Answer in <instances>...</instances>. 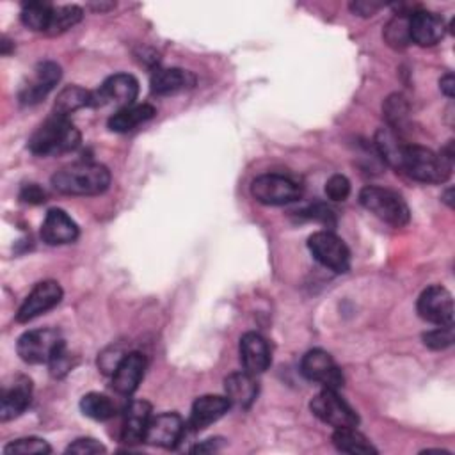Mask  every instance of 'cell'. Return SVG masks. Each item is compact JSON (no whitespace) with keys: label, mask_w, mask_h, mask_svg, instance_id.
Returning <instances> with one entry per match:
<instances>
[{"label":"cell","mask_w":455,"mask_h":455,"mask_svg":"<svg viewBox=\"0 0 455 455\" xmlns=\"http://www.w3.org/2000/svg\"><path fill=\"white\" fill-rule=\"evenodd\" d=\"M52 185L68 196H98L110 185V171L103 164L76 162L59 169L52 176Z\"/></svg>","instance_id":"obj_1"},{"label":"cell","mask_w":455,"mask_h":455,"mask_svg":"<svg viewBox=\"0 0 455 455\" xmlns=\"http://www.w3.org/2000/svg\"><path fill=\"white\" fill-rule=\"evenodd\" d=\"M80 144V132L68 116L52 112L28 139V149L39 156H53L76 149Z\"/></svg>","instance_id":"obj_2"},{"label":"cell","mask_w":455,"mask_h":455,"mask_svg":"<svg viewBox=\"0 0 455 455\" xmlns=\"http://www.w3.org/2000/svg\"><path fill=\"white\" fill-rule=\"evenodd\" d=\"M451 167L453 162L443 153H434L425 146L407 144L398 171L421 183H443L450 178Z\"/></svg>","instance_id":"obj_3"},{"label":"cell","mask_w":455,"mask_h":455,"mask_svg":"<svg viewBox=\"0 0 455 455\" xmlns=\"http://www.w3.org/2000/svg\"><path fill=\"white\" fill-rule=\"evenodd\" d=\"M359 203L363 208H366L370 213H373L377 219L395 226L402 228L409 222L411 212L403 197L386 187L377 185H366L359 192Z\"/></svg>","instance_id":"obj_4"},{"label":"cell","mask_w":455,"mask_h":455,"mask_svg":"<svg viewBox=\"0 0 455 455\" xmlns=\"http://www.w3.org/2000/svg\"><path fill=\"white\" fill-rule=\"evenodd\" d=\"M66 347L57 329H32L18 338V355L28 364H50V361Z\"/></svg>","instance_id":"obj_5"},{"label":"cell","mask_w":455,"mask_h":455,"mask_svg":"<svg viewBox=\"0 0 455 455\" xmlns=\"http://www.w3.org/2000/svg\"><path fill=\"white\" fill-rule=\"evenodd\" d=\"M252 197L267 206H283L297 201L302 196V188L297 181L284 174H261L251 183Z\"/></svg>","instance_id":"obj_6"},{"label":"cell","mask_w":455,"mask_h":455,"mask_svg":"<svg viewBox=\"0 0 455 455\" xmlns=\"http://www.w3.org/2000/svg\"><path fill=\"white\" fill-rule=\"evenodd\" d=\"M309 409L318 419L334 428L357 427L359 423L357 412L338 395L336 389L323 387L311 398Z\"/></svg>","instance_id":"obj_7"},{"label":"cell","mask_w":455,"mask_h":455,"mask_svg":"<svg viewBox=\"0 0 455 455\" xmlns=\"http://www.w3.org/2000/svg\"><path fill=\"white\" fill-rule=\"evenodd\" d=\"M307 249L323 267L343 274L350 268V251L332 231H316L307 238Z\"/></svg>","instance_id":"obj_8"},{"label":"cell","mask_w":455,"mask_h":455,"mask_svg":"<svg viewBox=\"0 0 455 455\" xmlns=\"http://www.w3.org/2000/svg\"><path fill=\"white\" fill-rule=\"evenodd\" d=\"M300 371L306 379L322 384L327 389H339L345 382L343 373L332 355L322 348H313L304 354L300 361Z\"/></svg>","instance_id":"obj_9"},{"label":"cell","mask_w":455,"mask_h":455,"mask_svg":"<svg viewBox=\"0 0 455 455\" xmlns=\"http://www.w3.org/2000/svg\"><path fill=\"white\" fill-rule=\"evenodd\" d=\"M418 315L435 325H453V299L451 293L441 286L432 284L421 291L416 302Z\"/></svg>","instance_id":"obj_10"},{"label":"cell","mask_w":455,"mask_h":455,"mask_svg":"<svg viewBox=\"0 0 455 455\" xmlns=\"http://www.w3.org/2000/svg\"><path fill=\"white\" fill-rule=\"evenodd\" d=\"M60 300H62V288H60V284L57 281H53V279L41 281L25 297L23 304L20 306V309L16 313V320L20 323H27V322L44 315L52 307H55Z\"/></svg>","instance_id":"obj_11"},{"label":"cell","mask_w":455,"mask_h":455,"mask_svg":"<svg viewBox=\"0 0 455 455\" xmlns=\"http://www.w3.org/2000/svg\"><path fill=\"white\" fill-rule=\"evenodd\" d=\"M60 76H62V71L57 62H53V60L39 62L18 92L20 103L21 105L39 103L59 84Z\"/></svg>","instance_id":"obj_12"},{"label":"cell","mask_w":455,"mask_h":455,"mask_svg":"<svg viewBox=\"0 0 455 455\" xmlns=\"http://www.w3.org/2000/svg\"><path fill=\"white\" fill-rule=\"evenodd\" d=\"M139 94V82L133 75L116 73L110 75L98 91L92 92V107H103L108 103H116L123 107L133 105Z\"/></svg>","instance_id":"obj_13"},{"label":"cell","mask_w":455,"mask_h":455,"mask_svg":"<svg viewBox=\"0 0 455 455\" xmlns=\"http://www.w3.org/2000/svg\"><path fill=\"white\" fill-rule=\"evenodd\" d=\"M183 430H185V425L180 414L162 412V414L151 416L144 434V441L151 446L174 448L180 443Z\"/></svg>","instance_id":"obj_14"},{"label":"cell","mask_w":455,"mask_h":455,"mask_svg":"<svg viewBox=\"0 0 455 455\" xmlns=\"http://www.w3.org/2000/svg\"><path fill=\"white\" fill-rule=\"evenodd\" d=\"M446 32V21L441 14L418 9L409 16V36L411 43L419 46L437 44Z\"/></svg>","instance_id":"obj_15"},{"label":"cell","mask_w":455,"mask_h":455,"mask_svg":"<svg viewBox=\"0 0 455 455\" xmlns=\"http://www.w3.org/2000/svg\"><path fill=\"white\" fill-rule=\"evenodd\" d=\"M146 366H148V361H146L144 354H140V352L124 354V357L117 364L116 371L112 373L114 391L119 395H132L139 387V384L144 377Z\"/></svg>","instance_id":"obj_16"},{"label":"cell","mask_w":455,"mask_h":455,"mask_svg":"<svg viewBox=\"0 0 455 455\" xmlns=\"http://www.w3.org/2000/svg\"><path fill=\"white\" fill-rule=\"evenodd\" d=\"M231 407V402L226 395H203L194 400L188 418V427L192 430H203L208 425L220 419Z\"/></svg>","instance_id":"obj_17"},{"label":"cell","mask_w":455,"mask_h":455,"mask_svg":"<svg viewBox=\"0 0 455 455\" xmlns=\"http://www.w3.org/2000/svg\"><path fill=\"white\" fill-rule=\"evenodd\" d=\"M41 238L48 245L71 243L78 238V226L64 210L52 208L43 220Z\"/></svg>","instance_id":"obj_18"},{"label":"cell","mask_w":455,"mask_h":455,"mask_svg":"<svg viewBox=\"0 0 455 455\" xmlns=\"http://www.w3.org/2000/svg\"><path fill=\"white\" fill-rule=\"evenodd\" d=\"M240 361L247 373H263L270 366V348L267 339L258 332H245L240 338Z\"/></svg>","instance_id":"obj_19"},{"label":"cell","mask_w":455,"mask_h":455,"mask_svg":"<svg viewBox=\"0 0 455 455\" xmlns=\"http://www.w3.org/2000/svg\"><path fill=\"white\" fill-rule=\"evenodd\" d=\"M32 400V380L28 377H16L14 382L4 389L0 400V419L9 421L27 411Z\"/></svg>","instance_id":"obj_20"},{"label":"cell","mask_w":455,"mask_h":455,"mask_svg":"<svg viewBox=\"0 0 455 455\" xmlns=\"http://www.w3.org/2000/svg\"><path fill=\"white\" fill-rule=\"evenodd\" d=\"M151 419V405L146 400H133L124 411L121 439L128 444L144 441L148 423Z\"/></svg>","instance_id":"obj_21"},{"label":"cell","mask_w":455,"mask_h":455,"mask_svg":"<svg viewBox=\"0 0 455 455\" xmlns=\"http://www.w3.org/2000/svg\"><path fill=\"white\" fill-rule=\"evenodd\" d=\"M224 389H226V396L229 398L231 405L247 409L252 405V402L258 396L256 375H251L245 370L229 373L224 380Z\"/></svg>","instance_id":"obj_22"},{"label":"cell","mask_w":455,"mask_h":455,"mask_svg":"<svg viewBox=\"0 0 455 455\" xmlns=\"http://www.w3.org/2000/svg\"><path fill=\"white\" fill-rule=\"evenodd\" d=\"M194 84L196 76L180 68H158L151 75V91L155 94H172L192 87Z\"/></svg>","instance_id":"obj_23"},{"label":"cell","mask_w":455,"mask_h":455,"mask_svg":"<svg viewBox=\"0 0 455 455\" xmlns=\"http://www.w3.org/2000/svg\"><path fill=\"white\" fill-rule=\"evenodd\" d=\"M155 114H156V108L153 105L133 103V105L123 107L117 112H114L108 117V128L117 133H124V132H130V130L137 128L139 124L149 121L151 117H155Z\"/></svg>","instance_id":"obj_24"},{"label":"cell","mask_w":455,"mask_h":455,"mask_svg":"<svg viewBox=\"0 0 455 455\" xmlns=\"http://www.w3.org/2000/svg\"><path fill=\"white\" fill-rule=\"evenodd\" d=\"M405 146L407 144L402 140L398 132H395L391 128H379L375 133V148H377L379 155L382 156V160H386L396 171L400 169V162H402Z\"/></svg>","instance_id":"obj_25"},{"label":"cell","mask_w":455,"mask_h":455,"mask_svg":"<svg viewBox=\"0 0 455 455\" xmlns=\"http://www.w3.org/2000/svg\"><path fill=\"white\" fill-rule=\"evenodd\" d=\"M84 107H92V92L78 85H68L57 94L53 112L60 116H69Z\"/></svg>","instance_id":"obj_26"},{"label":"cell","mask_w":455,"mask_h":455,"mask_svg":"<svg viewBox=\"0 0 455 455\" xmlns=\"http://www.w3.org/2000/svg\"><path fill=\"white\" fill-rule=\"evenodd\" d=\"M332 444L345 453H377V448L355 427L334 428Z\"/></svg>","instance_id":"obj_27"},{"label":"cell","mask_w":455,"mask_h":455,"mask_svg":"<svg viewBox=\"0 0 455 455\" xmlns=\"http://www.w3.org/2000/svg\"><path fill=\"white\" fill-rule=\"evenodd\" d=\"M53 9L55 7L50 2H43V0L25 2L21 7V21L30 30L46 34Z\"/></svg>","instance_id":"obj_28"},{"label":"cell","mask_w":455,"mask_h":455,"mask_svg":"<svg viewBox=\"0 0 455 455\" xmlns=\"http://www.w3.org/2000/svg\"><path fill=\"white\" fill-rule=\"evenodd\" d=\"M80 411L96 421H107L116 414L114 402L103 393H87L80 400Z\"/></svg>","instance_id":"obj_29"},{"label":"cell","mask_w":455,"mask_h":455,"mask_svg":"<svg viewBox=\"0 0 455 455\" xmlns=\"http://www.w3.org/2000/svg\"><path fill=\"white\" fill-rule=\"evenodd\" d=\"M82 16H84V11L78 5L55 7L52 12V20H50L46 34L59 36V34L69 30L71 27H75L82 20Z\"/></svg>","instance_id":"obj_30"},{"label":"cell","mask_w":455,"mask_h":455,"mask_svg":"<svg viewBox=\"0 0 455 455\" xmlns=\"http://www.w3.org/2000/svg\"><path fill=\"white\" fill-rule=\"evenodd\" d=\"M409 16L411 14H403L398 12L395 14V18L389 20V23L384 28V39L391 48H405L411 43V36H409Z\"/></svg>","instance_id":"obj_31"},{"label":"cell","mask_w":455,"mask_h":455,"mask_svg":"<svg viewBox=\"0 0 455 455\" xmlns=\"http://www.w3.org/2000/svg\"><path fill=\"white\" fill-rule=\"evenodd\" d=\"M382 112H384V117L387 121V128L391 130H398L405 119H407V114H409V103L407 100L402 96V94H391L384 105H382Z\"/></svg>","instance_id":"obj_32"},{"label":"cell","mask_w":455,"mask_h":455,"mask_svg":"<svg viewBox=\"0 0 455 455\" xmlns=\"http://www.w3.org/2000/svg\"><path fill=\"white\" fill-rule=\"evenodd\" d=\"M52 446L41 439V437H20L11 441L9 444L4 446L5 455H14V453H23V455H34V453H50Z\"/></svg>","instance_id":"obj_33"},{"label":"cell","mask_w":455,"mask_h":455,"mask_svg":"<svg viewBox=\"0 0 455 455\" xmlns=\"http://www.w3.org/2000/svg\"><path fill=\"white\" fill-rule=\"evenodd\" d=\"M453 341H455L453 325H437V329L427 331L423 334L425 347H428L432 350H444V348L451 347Z\"/></svg>","instance_id":"obj_34"},{"label":"cell","mask_w":455,"mask_h":455,"mask_svg":"<svg viewBox=\"0 0 455 455\" xmlns=\"http://www.w3.org/2000/svg\"><path fill=\"white\" fill-rule=\"evenodd\" d=\"M325 194L331 201H345L350 194V181L343 174H332L325 181Z\"/></svg>","instance_id":"obj_35"},{"label":"cell","mask_w":455,"mask_h":455,"mask_svg":"<svg viewBox=\"0 0 455 455\" xmlns=\"http://www.w3.org/2000/svg\"><path fill=\"white\" fill-rule=\"evenodd\" d=\"M304 217L307 219H313V220H318L322 224H325L327 228H332L336 226V217H334V212L327 206V204H322V203H316V204H311L307 206L304 212Z\"/></svg>","instance_id":"obj_36"},{"label":"cell","mask_w":455,"mask_h":455,"mask_svg":"<svg viewBox=\"0 0 455 455\" xmlns=\"http://www.w3.org/2000/svg\"><path fill=\"white\" fill-rule=\"evenodd\" d=\"M68 453H80V455H91V453H103L105 451V446L92 439V437H80L76 439L75 443H71L68 448H66Z\"/></svg>","instance_id":"obj_37"},{"label":"cell","mask_w":455,"mask_h":455,"mask_svg":"<svg viewBox=\"0 0 455 455\" xmlns=\"http://www.w3.org/2000/svg\"><path fill=\"white\" fill-rule=\"evenodd\" d=\"M20 199L28 204H41L46 201V192L37 183H27L20 190Z\"/></svg>","instance_id":"obj_38"},{"label":"cell","mask_w":455,"mask_h":455,"mask_svg":"<svg viewBox=\"0 0 455 455\" xmlns=\"http://www.w3.org/2000/svg\"><path fill=\"white\" fill-rule=\"evenodd\" d=\"M123 357H124V355H123L117 348H110V350H105V352L100 355L98 364H100V368H101L103 373H110V375H112Z\"/></svg>","instance_id":"obj_39"},{"label":"cell","mask_w":455,"mask_h":455,"mask_svg":"<svg viewBox=\"0 0 455 455\" xmlns=\"http://www.w3.org/2000/svg\"><path fill=\"white\" fill-rule=\"evenodd\" d=\"M380 7H382V4H377V2H352L350 4V11L357 16H373Z\"/></svg>","instance_id":"obj_40"},{"label":"cell","mask_w":455,"mask_h":455,"mask_svg":"<svg viewBox=\"0 0 455 455\" xmlns=\"http://www.w3.org/2000/svg\"><path fill=\"white\" fill-rule=\"evenodd\" d=\"M439 87H441V91L444 92V96L453 98V94H455V76H453L451 73H446V75L439 80Z\"/></svg>","instance_id":"obj_41"},{"label":"cell","mask_w":455,"mask_h":455,"mask_svg":"<svg viewBox=\"0 0 455 455\" xmlns=\"http://www.w3.org/2000/svg\"><path fill=\"white\" fill-rule=\"evenodd\" d=\"M217 437L215 439H208V441H204L203 444H197V446H194L192 448V451H215V450H219V444H217Z\"/></svg>","instance_id":"obj_42"},{"label":"cell","mask_w":455,"mask_h":455,"mask_svg":"<svg viewBox=\"0 0 455 455\" xmlns=\"http://www.w3.org/2000/svg\"><path fill=\"white\" fill-rule=\"evenodd\" d=\"M451 192H453V188H448V190L444 192V201L448 203V206H450V208L453 206V201H451Z\"/></svg>","instance_id":"obj_43"}]
</instances>
